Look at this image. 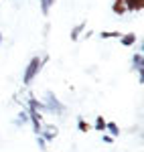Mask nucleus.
Masks as SVG:
<instances>
[{
	"label": "nucleus",
	"instance_id": "nucleus-1",
	"mask_svg": "<svg viewBox=\"0 0 144 152\" xmlns=\"http://www.w3.org/2000/svg\"><path fill=\"white\" fill-rule=\"evenodd\" d=\"M41 65H43V61H41L39 57H35L31 63H29V67H26V71H24V77H23V81L26 83V85L37 77V73H39V69H41Z\"/></svg>",
	"mask_w": 144,
	"mask_h": 152
},
{
	"label": "nucleus",
	"instance_id": "nucleus-2",
	"mask_svg": "<svg viewBox=\"0 0 144 152\" xmlns=\"http://www.w3.org/2000/svg\"><path fill=\"white\" fill-rule=\"evenodd\" d=\"M57 136V128L55 126H43V130H41V138L43 140H53Z\"/></svg>",
	"mask_w": 144,
	"mask_h": 152
},
{
	"label": "nucleus",
	"instance_id": "nucleus-3",
	"mask_svg": "<svg viewBox=\"0 0 144 152\" xmlns=\"http://www.w3.org/2000/svg\"><path fill=\"white\" fill-rule=\"evenodd\" d=\"M126 10H140L142 8V0H122Z\"/></svg>",
	"mask_w": 144,
	"mask_h": 152
},
{
	"label": "nucleus",
	"instance_id": "nucleus-4",
	"mask_svg": "<svg viewBox=\"0 0 144 152\" xmlns=\"http://www.w3.org/2000/svg\"><path fill=\"white\" fill-rule=\"evenodd\" d=\"M47 102H49V110H53V112H55V110H57V112H63V105L53 97V94H47Z\"/></svg>",
	"mask_w": 144,
	"mask_h": 152
},
{
	"label": "nucleus",
	"instance_id": "nucleus-5",
	"mask_svg": "<svg viewBox=\"0 0 144 152\" xmlns=\"http://www.w3.org/2000/svg\"><path fill=\"white\" fill-rule=\"evenodd\" d=\"M120 39H122V45H124V47H130V45L136 43V33H128V35L120 37Z\"/></svg>",
	"mask_w": 144,
	"mask_h": 152
},
{
	"label": "nucleus",
	"instance_id": "nucleus-6",
	"mask_svg": "<svg viewBox=\"0 0 144 152\" xmlns=\"http://www.w3.org/2000/svg\"><path fill=\"white\" fill-rule=\"evenodd\" d=\"M134 67L138 69V73H140V81H142V73H144V67H142V55L138 53V55H134Z\"/></svg>",
	"mask_w": 144,
	"mask_h": 152
},
{
	"label": "nucleus",
	"instance_id": "nucleus-7",
	"mask_svg": "<svg viewBox=\"0 0 144 152\" xmlns=\"http://www.w3.org/2000/svg\"><path fill=\"white\" fill-rule=\"evenodd\" d=\"M106 128L110 130V136H112V138H116V136L120 134V128H118L114 122H106Z\"/></svg>",
	"mask_w": 144,
	"mask_h": 152
},
{
	"label": "nucleus",
	"instance_id": "nucleus-8",
	"mask_svg": "<svg viewBox=\"0 0 144 152\" xmlns=\"http://www.w3.org/2000/svg\"><path fill=\"white\" fill-rule=\"evenodd\" d=\"M41 107H43V104H41V102H37L35 97H31V99H29V110H31V112H37V110H41Z\"/></svg>",
	"mask_w": 144,
	"mask_h": 152
},
{
	"label": "nucleus",
	"instance_id": "nucleus-9",
	"mask_svg": "<svg viewBox=\"0 0 144 152\" xmlns=\"http://www.w3.org/2000/svg\"><path fill=\"white\" fill-rule=\"evenodd\" d=\"M112 10L116 12V14H124V12H126V6H124V2H122V0H116V4H114V8H112Z\"/></svg>",
	"mask_w": 144,
	"mask_h": 152
},
{
	"label": "nucleus",
	"instance_id": "nucleus-10",
	"mask_svg": "<svg viewBox=\"0 0 144 152\" xmlns=\"http://www.w3.org/2000/svg\"><path fill=\"white\" fill-rule=\"evenodd\" d=\"M83 28H85V24H77V26L71 31V39H73V41H77V37L81 35V31H83Z\"/></svg>",
	"mask_w": 144,
	"mask_h": 152
},
{
	"label": "nucleus",
	"instance_id": "nucleus-11",
	"mask_svg": "<svg viewBox=\"0 0 144 152\" xmlns=\"http://www.w3.org/2000/svg\"><path fill=\"white\" fill-rule=\"evenodd\" d=\"M51 4H53V0H41V10H43V14H47V12H49Z\"/></svg>",
	"mask_w": 144,
	"mask_h": 152
},
{
	"label": "nucleus",
	"instance_id": "nucleus-12",
	"mask_svg": "<svg viewBox=\"0 0 144 152\" xmlns=\"http://www.w3.org/2000/svg\"><path fill=\"white\" fill-rule=\"evenodd\" d=\"M120 33H116V31H106V33H102V39H118Z\"/></svg>",
	"mask_w": 144,
	"mask_h": 152
},
{
	"label": "nucleus",
	"instance_id": "nucleus-13",
	"mask_svg": "<svg viewBox=\"0 0 144 152\" xmlns=\"http://www.w3.org/2000/svg\"><path fill=\"white\" fill-rule=\"evenodd\" d=\"M96 128L97 130H106V120H104V118H97L96 120Z\"/></svg>",
	"mask_w": 144,
	"mask_h": 152
},
{
	"label": "nucleus",
	"instance_id": "nucleus-14",
	"mask_svg": "<svg viewBox=\"0 0 144 152\" xmlns=\"http://www.w3.org/2000/svg\"><path fill=\"white\" fill-rule=\"evenodd\" d=\"M87 128H89V126H87V124H85L83 120L79 118V130H81V132H87Z\"/></svg>",
	"mask_w": 144,
	"mask_h": 152
},
{
	"label": "nucleus",
	"instance_id": "nucleus-15",
	"mask_svg": "<svg viewBox=\"0 0 144 152\" xmlns=\"http://www.w3.org/2000/svg\"><path fill=\"white\" fill-rule=\"evenodd\" d=\"M18 120H20V122H26V120H29V114H26V112H20V114H18Z\"/></svg>",
	"mask_w": 144,
	"mask_h": 152
},
{
	"label": "nucleus",
	"instance_id": "nucleus-16",
	"mask_svg": "<svg viewBox=\"0 0 144 152\" xmlns=\"http://www.w3.org/2000/svg\"><path fill=\"white\" fill-rule=\"evenodd\" d=\"M104 142H106V144H112V142H114V138H112L110 134H104Z\"/></svg>",
	"mask_w": 144,
	"mask_h": 152
},
{
	"label": "nucleus",
	"instance_id": "nucleus-17",
	"mask_svg": "<svg viewBox=\"0 0 144 152\" xmlns=\"http://www.w3.org/2000/svg\"><path fill=\"white\" fill-rule=\"evenodd\" d=\"M37 142H39V146H41V148H43V150H45V146H47V144H45V140H43V138H41V136H39V138H37Z\"/></svg>",
	"mask_w": 144,
	"mask_h": 152
},
{
	"label": "nucleus",
	"instance_id": "nucleus-18",
	"mask_svg": "<svg viewBox=\"0 0 144 152\" xmlns=\"http://www.w3.org/2000/svg\"><path fill=\"white\" fill-rule=\"evenodd\" d=\"M0 41H2V35H0Z\"/></svg>",
	"mask_w": 144,
	"mask_h": 152
}]
</instances>
